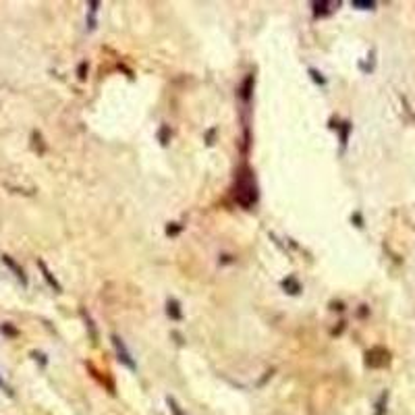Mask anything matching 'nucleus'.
Masks as SVG:
<instances>
[{
	"label": "nucleus",
	"mask_w": 415,
	"mask_h": 415,
	"mask_svg": "<svg viewBox=\"0 0 415 415\" xmlns=\"http://www.w3.org/2000/svg\"><path fill=\"white\" fill-rule=\"evenodd\" d=\"M40 268L44 270V276H46V280H48V282H50V285H52V287H54L56 291H60V287H59V282H56V280L52 278V274H50V272L46 270V266H44V262H40Z\"/></svg>",
	"instance_id": "nucleus-4"
},
{
	"label": "nucleus",
	"mask_w": 415,
	"mask_h": 415,
	"mask_svg": "<svg viewBox=\"0 0 415 415\" xmlns=\"http://www.w3.org/2000/svg\"><path fill=\"white\" fill-rule=\"evenodd\" d=\"M112 341H115V347H117V351H119V359H122V363H125L127 367H131V370H135V363L131 361V355H129V351L125 349V343L120 341L119 336H112Z\"/></svg>",
	"instance_id": "nucleus-2"
},
{
	"label": "nucleus",
	"mask_w": 415,
	"mask_h": 415,
	"mask_svg": "<svg viewBox=\"0 0 415 415\" xmlns=\"http://www.w3.org/2000/svg\"><path fill=\"white\" fill-rule=\"evenodd\" d=\"M2 262H4V264H6V266H8V268H11V270L15 272V276H17V278H19V280H21V282H23V285H25V282H27V280H25V274H23V270H21V268H19V266H17V264H15V262H13L11 258H8V256H2Z\"/></svg>",
	"instance_id": "nucleus-3"
},
{
	"label": "nucleus",
	"mask_w": 415,
	"mask_h": 415,
	"mask_svg": "<svg viewBox=\"0 0 415 415\" xmlns=\"http://www.w3.org/2000/svg\"><path fill=\"white\" fill-rule=\"evenodd\" d=\"M168 407H171V411H173V415H185L183 411H181V407L175 403V399H168Z\"/></svg>",
	"instance_id": "nucleus-5"
},
{
	"label": "nucleus",
	"mask_w": 415,
	"mask_h": 415,
	"mask_svg": "<svg viewBox=\"0 0 415 415\" xmlns=\"http://www.w3.org/2000/svg\"><path fill=\"white\" fill-rule=\"evenodd\" d=\"M0 388H4V390H6L8 394H11V388H8V386H6L4 382H2V378H0Z\"/></svg>",
	"instance_id": "nucleus-7"
},
{
	"label": "nucleus",
	"mask_w": 415,
	"mask_h": 415,
	"mask_svg": "<svg viewBox=\"0 0 415 415\" xmlns=\"http://www.w3.org/2000/svg\"><path fill=\"white\" fill-rule=\"evenodd\" d=\"M355 6H363V8H374V2H353Z\"/></svg>",
	"instance_id": "nucleus-6"
},
{
	"label": "nucleus",
	"mask_w": 415,
	"mask_h": 415,
	"mask_svg": "<svg viewBox=\"0 0 415 415\" xmlns=\"http://www.w3.org/2000/svg\"><path fill=\"white\" fill-rule=\"evenodd\" d=\"M367 363L372 367H382L388 363V351H384V349H374V351L367 353Z\"/></svg>",
	"instance_id": "nucleus-1"
}]
</instances>
